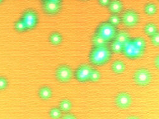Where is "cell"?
I'll return each mask as SVG.
<instances>
[{
  "label": "cell",
  "instance_id": "9",
  "mask_svg": "<svg viewBox=\"0 0 159 119\" xmlns=\"http://www.w3.org/2000/svg\"><path fill=\"white\" fill-rule=\"evenodd\" d=\"M22 20L24 22L28 29L33 28L37 23V16L35 13L32 10L26 11L23 16Z\"/></svg>",
  "mask_w": 159,
  "mask_h": 119
},
{
  "label": "cell",
  "instance_id": "22",
  "mask_svg": "<svg viewBox=\"0 0 159 119\" xmlns=\"http://www.w3.org/2000/svg\"><path fill=\"white\" fill-rule=\"evenodd\" d=\"M50 117L54 119H57L61 117L62 116V111L61 110L60 108H52L50 111Z\"/></svg>",
  "mask_w": 159,
  "mask_h": 119
},
{
  "label": "cell",
  "instance_id": "28",
  "mask_svg": "<svg viewBox=\"0 0 159 119\" xmlns=\"http://www.w3.org/2000/svg\"><path fill=\"white\" fill-rule=\"evenodd\" d=\"M155 65L157 69L159 70V55L155 58Z\"/></svg>",
  "mask_w": 159,
  "mask_h": 119
},
{
  "label": "cell",
  "instance_id": "26",
  "mask_svg": "<svg viewBox=\"0 0 159 119\" xmlns=\"http://www.w3.org/2000/svg\"><path fill=\"white\" fill-rule=\"evenodd\" d=\"M8 85V82L6 78L3 77H0V90H4Z\"/></svg>",
  "mask_w": 159,
  "mask_h": 119
},
{
  "label": "cell",
  "instance_id": "4",
  "mask_svg": "<svg viewBox=\"0 0 159 119\" xmlns=\"http://www.w3.org/2000/svg\"><path fill=\"white\" fill-rule=\"evenodd\" d=\"M134 82L139 86L144 87L148 85L152 80L150 72L146 69H139L134 75Z\"/></svg>",
  "mask_w": 159,
  "mask_h": 119
},
{
  "label": "cell",
  "instance_id": "17",
  "mask_svg": "<svg viewBox=\"0 0 159 119\" xmlns=\"http://www.w3.org/2000/svg\"><path fill=\"white\" fill-rule=\"evenodd\" d=\"M72 104L70 101L68 99H64L59 103V108L62 112H68L71 109Z\"/></svg>",
  "mask_w": 159,
  "mask_h": 119
},
{
  "label": "cell",
  "instance_id": "1",
  "mask_svg": "<svg viewBox=\"0 0 159 119\" xmlns=\"http://www.w3.org/2000/svg\"><path fill=\"white\" fill-rule=\"evenodd\" d=\"M111 58V51L107 46L94 47L90 53L89 59L94 65H103Z\"/></svg>",
  "mask_w": 159,
  "mask_h": 119
},
{
  "label": "cell",
  "instance_id": "5",
  "mask_svg": "<svg viewBox=\"0 0 159 119\" xmlns=\"http://www.w3.org/2000/svg\"><path fill=\"white\" fill-rule=\"evenodd\" d=\"M72 76L73 71L68 66H61L56 71V78L60 82H68L70 81Z\"/></svg>",
  "mask_w": 159,
  "mask_h": 119
},
{
  "label": "cell",
  "instance_id": "7",
  "mask_svg": "<svg viewBox=\"0 0 159 119\" xmlns=\"http://www.w3.org/2000/svg\"><path fill=\"white\" fill-rule=\"evenodd\" d=\"M92 68L87 64H83L80 66L75 73L76 80L80 82L89 81V76Z\"/></svg>",
  "mask_w": 159,
  "mask_h": 119
},
{
  "label": "cell",
  "instance_id": "27",
  "mask_svg": "<svg viewBox=\"0 0 159 119\" xmlns=\"http://www.w3.org/2000/svg\"><path fill=\"white\" fill-rule=\"evenodd\" d=\"M111 0H98V3L101 7H108Z\"/></svg>",
  "mask_w": 159,
  "mask_h": 119
},
{
  "label": "cell",
  "instance_id": "14",
  "mask_svg": "<svg viewBox=\"0 0 159 119\" xmlns=\"http://www.w3.org/2000/svg\"><path fill=\"white\" fill-rule=\"evenodd\" d=\"M38 95L41 99L43 100H47L52 96V90L48 87H43L39 90Z\"/></svg>",
  "mask_w": 159,
  "mask_h": 119
},
{
  "label": "cell",
  "instance_id": "19",
  "mask_svg": "<svg viewBox=\"0 0 159 119\" xmlns=\"http://www.w3.org/2000/svg\"><path fill=\"white\" fill-rule=\"evenodd\" d=\"M124 45L115 40L111 45V50L116 54H120L124 50Z\"/></svg>",
  "mask_w": 159,
  "mask_h": 119
},
{
  "label": "cell",
  "instance_id": "13",
  "mask_svg": "<svg viewBox=\"0 0 159 119\" xmlns=\"http://www.w3.org/2000/svg\"><path fill=\"white\" fill-rule=\"evenodd\" d=\"M112 71L116 74H121L125 70V64L121 61H115L111 65Z\"/></svg>",
  "mask_w": 159,
  "mask_h": 119
},
{
  "label": "cell",
  "instance_id": "24",
  "mask_svg": "<svg viewBox=\"0 0 159 119\" xmlns=\"http://www.w3.org/2000/svg\"><path fill=\"white\" fill-rule=\"evenodd\" d=\"M151 42L155 47H159V33H156L151 36Z\"/></svg>",
  "mask_w": 159,
  "mask_h": 119
},
{
  "label": "cell",
  "instance_id": "15",
  "mask_svg": "<svg viewBox=\"0 0 159 119\" xmlns=\"http://www.w3.org/2000/svg\"><path fill=\"white\" fill-rule=\"evenodd\" d=\"M157 25L153 23H148L145 25L144 32L149 36H152L157 33Z\"/></svg>",
  "mask_w": 159,
  "mask_h": 119
},
{
  "label": "cell",
  "instance_id": "32",
  "mask_svg": "<svg viewBox=\"0 0 159 119\" xmlns=\"http://www.w3.org/2000/svg\"><path fill=\"white\" fill-rule=\"evenodd\" d=\"M43 1H44V0H43Z\"/></svg>",
  "mask_w": 159,
  "mask_h": 119
},
{
  "label": "cell",
  "instance_id": "2",
  "mask_svg": "<svg viewBox=\"0 0 159 119\" xmlns=\"http://www.w3.org/2000/svg\"><path fill=\"white\" fill-rule=\"evenodd\" d=\"M96 33L109 42L115 39L116 31L115 27L111 25L109 22H103L98 26Z\"/></svg>",
  "mask_w": 159,
  "mask_h": 119
},
{
  "label": "cell",
  "instance_id": "31",
  "mask_svg": "<svg viewBox=\"0 0 159 119\" xmlns=\"http://www.w3.org/2000/svg\"><path fill=\"white\" fill-rule=\"evenodd\" d=\"M3 0H0V3H2L3 2Z\"/></svg>",
  "mask_w": 159,
  "mask_h": 119
},
{
  "label": "cell",
  "instance_id": "21",
  "mask_svg": "<svg viewBox=\"0 0 159 119\" xmlns=\"http://www.w3.org/2000/svg\"><path fill=\"white\" fill-rule=\"evenodd\" d=\"M100 78H101L100 72L96 69L92 68L89 76V81H91L92 82H96L100 80Z\"/></svg>",
  "mask_w": 159,
  "mask_h": 119
},
{
  "label": "cell",
  "instance_id": "11",
  "mask_svg": "<svg viewBox=\"0 0 159 119\" xmlns=\"http://www.w3.org/2000/svg\"><path fill=\"white\" fill-rule=\"evenodd\" d=\"M115 40L123 45H125L130 40V35L125 31H120L116 33Z\"/></svg>",
  "mask_w": 159,
  "mask_h": 119
},
{
  "label": "cell",
  "instance_id": "30",
  "mask_svg": "<svg viewBox=\"0 0 159 119\" xmlns=\"http://www.w3.org/2000/svg\"><path fill=\"white\" fill-rule=\"evenodd\" d=\"M51 1H53L54 2H57V3H61V0H51Z\"/></svg>",
  "mask_w": 159,
  "mask_h": 119
},
{
  "label": "cell",
  "instance_id": "16",
  "mask_svg": "<svg viewBox=\"0 0 159 119\" xmlns=\"http://www.w3.org/2000/svg\"><path fill=\"white\" fill-rule=\"evenodd\" d=\"M50 42L54 45H59L62 40V38L61 34L58 33H52L49 38Z\"/></svg>",
  "mask_w": 159,
  "mask_h": 119
},
{
  "label": "cell",
  "instance_id": "23",
  "mask_svg": "<svg viewBox=\"0 0 159 119\" xmlns=\"http://www.w3.org/2000/svg\"><path fill=\"white\" fill-rule=\"evenodd\" d=\"M15 28L17 31L19 32H23L25 31V30H28L27 26H26L25 24L22 20L18 21L16 24H15Z\"/></svg>",
  "mask_w": 159,
  "mask_h": 119
},
{
  "label": "cell",
  "instance_id": "20",
  "mask_svg": "<svg viewBox=\"0 0 159 119\" xmlns=\"http://www.w3.org/2000/svg\"><path fill=\"white\" fill-rule=\"evenodd\" d=\"M121 17L117 14H112L108 19V22L114 27H117L121 23Z\"/></svg>",
  "mask_w": 159,
  "mask_h": 119
},
{
  "label": "cell",
  "instance_id": "12",
  "mask_svg": "<svg viewBox=\"0 0 159 119\" xmlns=\"http://www.w3.org/2000/svg\"><path fill=\"white\" fill-rule=\"evenodd\" d=\"M92 43L94 47H102L107 46L108 42L96 33L92 38Z\"/></svg>",
  "mask_w": 159,
  "mask_h": 119
},
{
  "label": "cell",
  "instance_id": "18",
  "mask_svg": "<svg viewBox=\"0 0 159 119\" xmlns=\"http://www.w3.org/2000/svg\"><path fill=\"white\" fill-rule=\"evenodd\" d=\"M157 10V7L153 3H148L147 5H146L144 8L145 14L150 16H152L155 15L156 14Z\"/></svg>",
  "mask_w": 159,
  "mask_h": 119
},
{
  "label": "cell",
  "instance_id": "6",
  "mask_svg": "<svg viewBox=\"0 0 159 119\" xmlns=\"http://www.w3.org/2000/svg\"><path fill=\"white\" fill-rule=\"evenodd\" d=\"M43 11L49 16L57 15L61 9V5L59 3L54 2L51 0H44L42 3Z\"/></svg>",
  "mask_w": 159,
  "mask_h": 119
},
{
  "label": "cell",
  "instance_id": "3",
  "mask_svg": "<svg viewBox=\"0 0 159 119\" xmlns=\"http://www.w3.org/2000/svg\"><path fill=\"white\" fill-rule=\"evenodd\" d=\"M139 21L138 13L134 10H127L125 11L121 17V21L127 28H134Z\"/></svg>",
  "mask_w": 159,
  "mask_h": 119
},
{
  "label": "cell",
  "instance_id": "8",
  "mask_svg": "<svg viewBox=\"0 0 159 119\" xmlns=\"http://www.w3.org/2000/svg\"><path fill=\"white\" fill-rule=\"evenodd\" d=\"M132 103V99L130 96L125 93V92H122V93L119 94L115 99V104L116 107L120 109H127L130 107V106Z\"/></svg>",
  "mask_w": 159,
  "mask_h": 119
},
{
  "label": "cell",
  "instance_id": "10",
  "mask_svg": "<svg viewBox=\"0 0 159 119\" xmlns=\"http://www.w3.org/2000/svg\"><path fill=\"white\" fill-rule=\"evenodd\" d=\"M108 7L112 14H118L122 11L123 4L120 0H111Z\"/></svg>",
  "mask_w": 159,
  "mask_h": 119
},
{
  "label": "cell",
  "instance_id": "29",
  "mask_svg": "<svg viewBox=\"0 0 159 119\" xmlns=\"http://www.w3.org/2000/svg\"><path fill=\"white\" fill-rule=\"evenodd\" d=\"M64 118H75V117L71 114H66L63 117Z\"/></svg>",
  "mask_w": 159,
  "mask_h": 119
},
{
  "label": "cell",
  "instance_id": "25",
  "mask_svg": "<svg viewBox=\"0 0 159 119\" xmlns=\"http://www.w3.org/2000/svg\"><path fill=\"white\" fill-rule=\"evenodd\" d=\"M135 47L138 49H143L144 47V40L142 38H137L134 42Z\"/></svg>",
  "mask_w": 159,
  "mask_h": 119
}]
</instances>
